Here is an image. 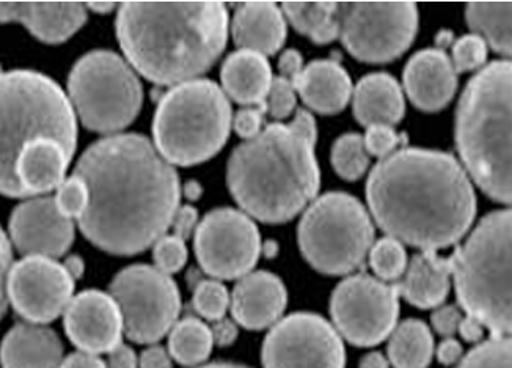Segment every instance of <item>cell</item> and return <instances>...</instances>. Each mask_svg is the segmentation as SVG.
<instances>
[{"label":"cell","instance_id":"cell-56","mask_svg":"<svg viewBox=\"0 0 512 368\" xmlns=\"http://www.w3.org/2000/svg\"><path fill=\"white\" fill-rule=\"evenodd\" d=\"M87 8H90L92 12L98 13V15H107L117 8V5L110 4V2H90L87 4Z\"/></svg>","mask_w":512,"mask_h":368},{"label":"cell","instance_id":"cell-32","mask_svg":"<svg viewBox=\"0 0 512 368\" xmlns=\"http://www.w3.org/2000/svg\"><path fill=\"white\" fill-rule=\"evenodd\" d=\"M337 10L338 4L333 2H288L282 5V13L291 26L310 40L337 19Z\"/></svg>","mask_w":512,"mask_h":368},{"label":"cell","instance_id":"cell-7","mask_svg":"<svg viewBox=\"0 0 512 368\" xmlns=\"http://www.w3.org/2000/svg\"><path fill=\"white\" fill-rule=\"evenodd\" d=\"M459 304L494 337L511 335V211L487 214L450 258Z\"/></svg>","mask_w":512,"mask_h":368},{"label":"cell","instance_id":"cell-41","mask_svg":"<svg viewBox=\"0 0 512 368\" xmlns=\"http://www.w3.org/2000/svg\"><path fill=\"white\" fill-rule=\"evenodd\" d=\"M368 155L385 158L395 153L401 145V136L396 133L393 126H371L363 137Z\"/></svg>","mask_w":512,"mask_h":368},{"label":"cell","instance_id":"cell-14","mask_svg":"<svg viewBox=\"0 0 512 368\" xmlns=\"http://www.w3.org/2000/svg\"><path fill=\"white\" fill-rule=\"evenodd\" d=\"M261 235L242 211L219 208L206 214L195 229V255L208 276L241 279L255 268L261 255Z\"/></svg>","mask_w":512,"mask_h":368},{"label":"cell","instance_id":"cell-24","mask_svg":"<svg viewBox=\"0 0 512 368\" xmlns=\"http://www.w3.org/2000/svg\"><path fill=\"white\" fill-rule=\"evenodd\" d=\"M294 89L311 111L332 115L348 106L352 81L348 71L335 60H315L304 67Z\"/></svg>","mask_w":512,"mask_h":368},{"label":"cell","instance_id":"cell-55","mask_svg":"<svg viewBox=\"0 0 512 368\" xmlns=\"http://www.w3.org/2000/svg\"><path fill=\"white\" fill-rule=\"evenodd\" d=\"M203 194L202 184L198 183V181H187L184 184V196H186L187 200H191V202H195V200L200 199Z\"/></svg>","mask_w":512,"mask_h":368},{"label":"cell","instance_id":"cell-46","mask_svg":"<svg viewBox=\"0 0 512 368\" xmlns=\"http://www.w3.org/2000/svg\"><path fill=\"white\" fill-rule=\"evenodd\" d=\"M278 70H280V78L286 79L293 85L296 84L297 78L304 70L302 54L296 49H288L283 52L280 62H278Z\"/></svg>","mask_w":512,"mask_h":368},{"label":"cell","instance_id":"cell-30","mask_svg":"<svg viewBox=\"0 0 512 368\" xmlns=\"http://www.w3.org/2000/svg\"><path fill=\"white\" fill-rule=\"evenodd\" d=\"M511 12V2H476L467 5L465 18L473 34L483 38L498 54L509 57L512 52Z\"/></svg>","mask_w":512,"mask_h":368},{"label":"cell","instance_id":"cell-29","mask_svg":"<svg viewBox=\"0 0 512 368\" xmlns=\"http://www.w3.org/2000/svg\"><path fill=\"white\" fill-rule=\"evenodd\" d=\"M390 335L388 361L393 367H429L434 356V339L423 321H403Z\"/></svg>","mask_w":512,"mask_h":368},{"label":"cell","instance_id":"cell-45","mask_svg":"<svg viewBox=\"0 0 512 368\" xmlns=\"http://www.w3.org/2000/svg\"><path fill=\"white\" fill-rule=\"evenodd\" d=\"M198 222V211L195 210L191 205H184V207L176 210L175 216H173L172 225L173 235L180 240L186 241L191 238L192 233L197 229Z\"/></svg>","mask_w":512,"mask_h":368},{"label":"cell","instance_id":"cell-47","mask_svg":"<svg viewBox=\"0 0 512 368\" xmlns=\"http://www.w3.org/2000/svg\"><path fill=\"white\" fill-rule=\"evenodd\" d=\"M140 368H173L169 351L162 346L154 345L143 351L139 361Z\"/></svg>","mask_w":512,"mask_h":368},{"label":"cell","instance_id":"cell-11","mask_svg":"<svg viewBox=\"0 0 512 368\" xmlns=\"http://www.w3.org/2000/svg\"><path fill=\"white\" fill-rule=\"evenodd\" d=\"M109 295L117 302L123 332L132 342L150 345L172 331L181 312L175 280L150 265H132L112 280Z\"/></svg>","mask_w":512,"mask_h":368},{"label":"cell","instance_id":"cell-51","mask_svg":"<svg viewBox=\"0 0 512 368\" xmlns=\"http://www.w3.org/2000/svg\"><path fill=\"white\" fill-rule=\"evenodd\" d=\"M60 368H106V362L95 354L73 353L63 359Z\"/></svg>","mask_w":512,"mask_h":368},{"label":"cell","instance_id":"cell-52","mask_svg":"<svg viewBox=\"0 0 512 368\" xmlns=\"http://www.w3.org/2000/svg\"><path fill=\"white\" fill-rule=\"evenodd\" d=\"M458 331L461 332L462 339L465 342L478 343L484 339V326L476 318L462 317L461 323H459Z\"/></svg>","mask_w":512,"mask_h":368},{"label":"cell","instance_id":"cell-16","mask_svg":"<svg viewBox=\"0 0 512 368\" xmlns=\"http://www.w3.org/2000/svg\"><path fill=\"white\" fill-rule=\"evenodd\" d=\"M8 302L24 320L46 324L59 318L70 304L74 279L52 258L26 257L11 266Z\"/></svg>","mask_w":512,"mask_h":368},{"label":"cell","instance_id":"cell-34","mask_svg":"<svg viewBox=\"0 0 512 368\" xmlns=\"http://www.w3.org/2000/svg\"><path fill=\"white\" fill-rule=\"evenodd\" d=\"M370 265L382 282H395L407 268V254L403 244L393 238L377 241L370 249Z\"/></svg>","mask_w":512,"mask_h":368},{"label":"cell","instance_id":"cell-26","mask_svg":"<svg viewBox=\"0 0 512 368\" xmlns=\"http://www.w3.org/2000/svg\"><path fill=\"white\" fill-rule=\"evenodd\" d=\"M71 158L55 140L37 139L27 144L16 161V177L27 196L54 191L65 181Z\"/></svg>","mask_w":512,"mask_h":368},{"label":"cell","instance_id":"cell-49","mask_svg":"<svg viewBox=\"0 0 512 368\" xmlns=\"http://www.w3.org/2000/svg\"><path fill=\"white\" fill-rule=\"evenodd\" d=\"M211 335H213V342L216 345L228 346L238 339V326L233 321L222 318V320L214 321Z\"/></svg>","mask_w":512,"mask_h":368},{"label":"cell","instance_id":"cell-17","mask_svg":"<svg viewBox=\"0 0 512 368\" xmlns=\"http://www.w3.org/2000/svg\"><path fill=\"white\" fill-rule=\"evenodd\" d=\"M10 236L26 257H62L74 240V224L60 213L54 199L43 197L21 203L10 218Z\"/></svg>","mask_w":512,"mask_h":368},{"label":"cell","instance_id":"cell-33","mask_svg":"<svg viewBox=\"0 0 512 368\" xmlns=\"http://www.w3.org/2000/svg\"><path fill=\"white\" fill-rule=\"evenodd\" d=\"M332 166L343 180L355 181L363 177L370 166V155L360 134H344L333 144Z\"/></svg>","mask_w":512,"mask_h":368},{"label":"cell","instance_id":"cell-19","mask_svg":"<svg viewBox=\"0 0 512 368\" xmlns=\"http://www.w3.org/2000/svg\"><path fill=\"white\" fill-rule=\"evenodd\" d=\"M404 89L420 111H442L458 89V73L447 52L425 49L415 54L404 68Z\"/></svg>","mask_w":512,"mask_h":368},{"label":"cell","instance_id":"cell-58","mask_svg":"<svg viewBox=\"0 0 512 368\" xmlns=\"http://www.w3.org/2000/svg\"><path fill=\"white\" fill-rule=\"evenodd\" d=\"M261 254L267 258H274L278 254V244L272 240L261 243Z\"/></svg>","mask_w":512,"mask_h":368},{"label":"cell","instance_id":"cell-5","mask_svg":"<svg viewBox=\"0 0 512 368\" xmlns=\"http://www.w3.org/2000/svg\"><path fill=\"white\" fill-rule=\"evenodd\" d=\"M456 145L475 183L511 203V63L497 60L470 79L456 114Z\"/></svg>","mask_w":512,"mask_h":368},{"label":"cell","instance_id":"cell-37","mask_svg":"<svg viewBox=\"0 0 512 368\" xmlns=\"http://www.w3.org/2000/svg\"><path fill=\"white\" fill-rule=\"evenodd\" d=\"M487 59V45L483 38L470 34L459 38L453 46V63L456 73H469L483 67Z\"/></svg>","mask_w":512,"mask_h":368},{"label":"cell","instance_id":"cell-18","mask_svg":"<svg viewBox=\"0 0 512 368\" xmlns=\"http://www.w3.org/2000/svg\"><path fill=\"white\" fill-rule=\"evenodd\" d=\"M68 339L82 353H110L121 343L123 320L112 296L99 290H85L71 299L63 312Z\"/></svg>","mask_w":512,"mask_h":368},{"label":"cell","instance_id":"cell-40","mask_svg":"<svg viewBox=\"0 0 512 368\" xmlns=\"http://www.w3.org/2000/svg\"><path fill=\"white\" fill-rule=\"evenodd\" d=\"M264 109L269 112V115L282 120L293 114L296 109V89L291 82L286 79L272 78L271 89L267 93L266 101H264Z\"/></svg>","mask_w":512,"mask_h":368},{"label":"cell","instance_id":"cell-48","mask_svg":"<svg viewBox=\"0 0 512 368\" xmlns=\"http://www.w3.org/2000/svg\"><path fill=\"white\" fill-rule=\"evenodd\" d=\"M137 365L139 362L131 346L120 343L117 348L110 351L106 368H137Z\"/></svg>","mask_w":512,"mask_h":368},{"label":"cell","instance_id":"cell-8","mask_svg":"<svg viewBox=\"0 0 512 368\" xmlns=\"http://www.w3.org/2000/svg\"><path fill=\"white\" fill-rule=\"evenodd\" d=\"M230 101L209 79H194L165 93L154 114V147L175 166L191 167L208 161L230 136Z\"/></svg>","mask_w":512,"mask_h":368},{"label":"cell","instance_id":"cell-59","mask_svg":"<svg viewBox=\"0 0 512 368\" xmlns=\"http://www.w3.org/2000/svg\"><path fill=\"white\" fill-rule=\"evenodd\" d=\"M198 368H249V367H244V365H238V364H228V362H217V364H209V365H205V367H198Z\"/></svg>","mask_w":512,"mask_h":368},{"label":"cell","instance_id":"cell-53","mask_svg":"<svg viewBox=\"0 0 512 368\" xmlns=\"http://www.w3.org/2000/svg\"><path fill=\"white\" fill-rule=\"evenodd\" d=\"M359 368H390L387 357L382 353H370L363 356Z\"/></svg>","mask_w":512,"mask_h":368},{"label":"cell","instance_id":"cell-1","mask_svg":"<svg viewBox=\"0 0 512 368\" xmlns=\"http://www.w3.org/2000/svg\"><path fill=\"white\" fill-rule=\"evenodd\" d=\"M74 175L88 189L79 229L112 255H136L161 240L180 208L181 184L172 164L140 134L98 140Z\"/></svg>","mask_w":512,"mask_h":368},{"label":"cell","instance_id":"cell-23","mask_svg":"<svg viewBox=\"0 0 512 368\" xmlns=\"http://www.w3.org/2000/svg\"><path fill=\"white\" fill-rule=\"evenodd\" d=\"M62 362V340L41 324H16L0 345L2 368H60Z\"/></svg>","mask_w":512,"mask_h":368},{"label":"cell","instance_id":"cell-35","mask_svg":"<svg viewBox=\"0 0 512 368\" xmlns=\"http://www.w3.org/2000/svg\"><path fill=\"white\" fill-rule=\"evenodd\" d=\"M192 304L198 315L209 321H219L225 318L230 307V295L219 280H202L195 287Z\"/></svg>","mask_w":512,"mask_h":368},{"label":"cell","instance_id":"cell-31","mask_svg":"<svg viewBox=\"0 0 512 368\" xmlns=\"http://www.w3.org/2000/svg\"><path fill=\"white\" fill-rule=\"evenodd\" d=\"M211 329L198 318L178 321L169 337V354L184 367H195L208 359L213 351Z\"/></svg>","mask_w":512,"mask_h":368},{"label":"cell","instance_id":"cell-39","mask_svg":"<svg viewBox=\"0 0 512 368\" xmlns=\"http://www.w3.org/2000/svg\"><path fill=\"white\" fill-rule=\"evenodd\" d=\"M54 200L60 213L65 214L66 218L79 219L88 205L87 186L81 178L73 175L60 184Z\"/></svg>","mask_w":512,"mask_h":368},{"label":"cell","instance_id":"cell-6","mask_svg":"<svg viewBox=\"0 0 512 368\" xmlns=\"http://www.w3.org/2000/svg\"><path fill=\"white\" fill-rule=\"evenodd\" d=\"M52 139L73 158L77 122L68 96L57 82L35 71L0 73V194L26 197L16 177V161L27 144Z\"/></svg>","mask_w":512,"mask_h":368},{"label":"cell","instance_id":"cell-28","mask_svg":"<svg viewBox=\"0 0 512 368\" xmlns=\"http://www.w3.org/2000/svg\"><path fill=\"white\" fill-rule=\"evenodd\" d=\"M225 95L247 107H264L271 89L272 70L266 57L256 52L236 51L220 71Z\"/></svg>","mask_w":512,"mask_h":368},{"label":"cell","instance_id":"cell-9","mask_svg":"<svg viewBox=\"0 0 512 368\" xmlns=\"http://www.w3.org/2000/svg\"><path fill=\"white\" fill-rule=\"evenodd\" d=\"M300 252L316 271L346 276L365 262L374 227L362 203L346 192H327L311 203L297 230Z\"/></svg>","mask_w":512,"mask_h":368},{"label":"cell","instance_id":"cell-27","mask_svg":"<svg viewBox=\"0 0 512 368\" xmlns=\"http://www.w3.org/2000/svg\"><path fill=\"white\" fill-rule=\"evenodd\" d=\"M354 115L360 125L392 126L401 122L406 112L403 90L387 73L368 74L354 90Z\"/></svg>","mask_w":512,"mask_h":368},{"label":"cell","instance_id":"cell-12","mask_svg":"<svg viewBox=\"0 0 512 368\" xmlns=\"http://www.w3.org/2000/svg\"><path fill=\"white\" fill-rule=\"evenodd\" d=\"M337 19L344 48L366 63L403 56L418 30L417 5L410 2L338 4Z\"/></svg>","mask_w":512,"mask_h":368},{"label":"cell","instance_id":"cell-4","mask_svg":"<svg viewBox=\"0 0 512 368\" xmlns=\"http://www.w3.org/2000/svg\"><path fill=\"white\" fill-rule=\"evenodd\" d=\"M313 115L297 111L289 125L272 123L231 153L227 183L239 207L264 224L296 218L321 186Z\"/></svg>","mask_w":512,"mask_h":368},{"label":"cell","instance_id":"cell-44","mask_svg":"<svg viewBox=\"0 0 512 368\" xmlns=\"http://www.w3.org/2000/svg\"><path fill=\"white\" fill-rule=\"evenodd\" d=\"M461 320V310L456 306L439 307L431 317L432 326L436 329L437 334L443 335L447 339L458 332Z\"/></svg>","mask_w":512,"mask_h":368},{"label":"cell","instance_id":"cell-36","mask_svg":"<svg viewBox=\"0 0 512 368\" xmlns=\"http://www.w3.org/2000/svg\"><path fill=\"white\" fill-rule=\"evenodd\" d=\"M458 368H511V339L492 337L473 348Z\"/></svg>","mask_w":512,"mask_h":368},{"label":"cell","instance_id":"cell-57","mask_svg":"<svg viewBox=\"0 0 512 368\" xmlns=\"http://www.w3.org/2000/svg\"><path fill=\"white\" fill-rule=\"evenodd\" d=\"M437 46H439L440 51H443V49L448 48V46L453 43V34L451 32H448V30H442L439 35H437Z\"/></svg>","mask_w":512,"mask_h":368},{"label":"cell","instance_id":"cell-54","mask_svg":"<svg viewBox=\"0 0 512 368\" xmlns=\"http://www.w3.org/2000/svg\"><path fill=\"white\" fill-rule=\"evenodd\" d=\"M66 271L73 277L74 280L81 279L82 274H84V262H82L81 257H77V255H71V257L66 258V262L63 263Z\"/></svg>","mask_w":512,"mask_h":368},{"label":"cell","instance_id":"cell-43","mask_svg":"<svg viewBox=\"0 0 512 368\" xmlns=\"http://www.w3.org/2000/svg\"><path fill=\"white\" fill-rule=\"evenodd\" d=\"M13 254H11L10 241L4 230L0 229V320L4 318L8 307V276H10Z\"/></svg>","mask_w":512,"mask_h":368},{"label":"cell","instance_id":"cell-50","mask_svg":"<svg viewBox=\"0 0 512 368\" xmlns=\"http://www.w3.org/2000/svg\"><path fill=\"white\" fill-rule=\"evenodd\" d=\"M462 357V346L458 340L453 337L443 340L437 348V359L440 364L443 365H454L456 362L461 361Z\"/></svg>","mask_w":512,"mask_h":368},{"label":"cell","instance_id":"cell-15","mask_svg":"<svg viewBox=\"0 0 512 368\" xmlns=\"http://www.w3.org/2000/svg\"><path fill=\"white\" fill-rule=\"evenodd\" d=\"M344 364L341 335L316 313H293L275 323L264 339V368H344Z\"/></svg>","mask_w":512,"mask_h":368},{"label":"cell","instance_id":"cell-42","mask_svg":"<svg viewBox=\"0 0 512 368\" xmlns=\"http://www.w3.org/2000/svg\"><path fill=\"white\" fill-rule=\"evenodd\" d=\"M264 112H266L264 107H247L239 111L233 120L238 136L246 140L258 136L263 131Z\"/></svg>","mask_w":512,"mask_h":368},{"label":"cell","instance_id":"cell-3","mask_svg":"<svg viewBox=\"0 0 512 368\" xmlns=\"http://www.w3.org/2000/svg\"><path fill=\"white\" fill-rule=\"evenodd\" d=\"M117 37L134 70L159 85L194 81L217 62L228 38L220 2H128L117 15Z\"/></svg>","mask_w":512,"mask_h":368},{"label":"cell","instance_id":"cell-20","mask_svg":"<svg viewBox=\"0 0 512 368\" xmlns=\"http://www.w3.org/2000/svg\"><path fill=\"white\" fill-rule=\"evenodd\" d=\"M288 302L285 284L267 271L241 277L230 298L236 323L250 331H261L277 323Z\"/></svg>","mask_w":512,"mask_h":368},{"label":"cell","instance_id":"cell-25","mask_svg":"<svg viewBox=\"0 0 512 368\" xmlns=\"http://www.w3.org/2000/svg\"><path fill=\"white\" fill-rule=\"evenodd\" d=\"M450 260L437 252L423 251L414 255L396 282L398 295L418 309L442 306L450 293Z\"/></svg>","mask_w":512,"mask_h":368},{"label":"cell","instance_id":"cell-38","mask_svg":"<svg viewBox=\"0 0 512 368\" xmlns=\"http://www.w3.org/2000/svg\"><path fill=\"white\" fill-rule=\"evenodd\" d=\"M153 258L156 266L162 273H178L187 262L186 241L176 238L175 235L162 236L161 240L154 243Z\"/></svg>","mask_w":512,"mask_h":368},{"label":"cell","instance_id":"cell-2","mask_svg":"<svg viewBox=\"0 0 512 368\" xmlns=\"http://www.w3.org/2000/svg\"><path fill=\"white\" fill-rule=\"evenodd\" d=\"M366 200L393 240L436 252L472 227L476 196L467 172L443 151L401 148L371 170Z\"/></svg>","mask_w":512,"mask_h":368},{"label":"cell","instance_id":"cell-13","mask_svg":"<svg viewBox=\"0 0 512 368\" xmlns=\"http://www.w3.org/2000/svg\"><path fill=\"white\" fill-rule=\"evenodd\" d=\"M330 313L338 334L352 345H379L390 337L398 323V290L395 284L368 274H355L333 291Z\"/></svg>","mask_w":512,"mask_h":368},{"label":"cell","instance_id":"cell-10","mask_svg":"<svg viewBox=\"0 0 512 368\" xmlns=\"http://www.w3.org/2000/svg\"><path fill=\"white\" fill-rule=\"evenodd\" d=\"M68 93L82 125L95 133H117L142 109L143 90L136 71L112 51H93L77 60Z\"/></svg>","mask_w":512,"mask_h":368},{"label":"cell","instance_id":"cell-21","mask_svg":"<svg viewBox=\"0 0 512 368\" xmlns=\"http://www.w3.org/2000/svg\"><path fill=\"white\" fill-rule=\"evenodd\" d=\"M85 21V5L76 2H0V23H22L49 45L73 37Z\"/></svg>","mask_w":512,"mask_h":368},{"label":"cell","instance_id":"cell-22","mask_svg":"<svg viewBox=\"0 0 512 368\" xmlns=\"http://www.w3.org/2000/svg\"><path fill=\"white\" fill-rule=\"evenodd\" d=\"M231 34L239 51L274 56L285 45V16L271 2L242 4L231 23Z\"/></svg>","mask_w":512,"mask_h":368}]
</instances>
